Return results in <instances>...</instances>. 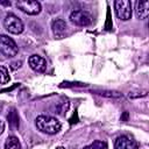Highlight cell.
<instances>
[{
    "instance_id": "6da1fadb",
    "label": "cell",
    "mask_w": 149,
    "mask_h": 149,
    "mask_svg": "<svg viewBox=\"0 0 149 149\" xmlns=\"http://www.w3.org/2000/svg\"><path fill=\"white\" fill-rule=\"evenodd\" d=\"M35 123L38 130L50 135L58 133L62 127L61 122L56 118H52L49 115H38L35 120Z\"/></svg>"
},
{
    "instance_id": "7a4b0ae2",
    "label": "cell",
    "mask_w": 149,
    "mask_h": 149,
    "mask_svg": "<svg viewBox=\"0 0 149 149\" xmlns=\"http://www.w3.org/2000/svg\"><path fill=\"white\" fill-rule=\"evenodd\" d=\"M19 49L13 38L7 35H0V52L6 57L16 56Z\"/></svg>"
},
{
    "instance_id": "3957f363",
    "label": "cell",
    "mask_w": 149,
    "mask_h": 149,
    "mask_svg": "<svg viewBox=\"0 0 149 149\" xmlns=\"http://www.w3.org/2000/svg\"><path fill=\"white\" fill-rule=\"evenodd\" d=\"M70 21L76 24V26H79V27H86V26H90L93 21V17L92 15L86 12V10H83V9H76L73 12H71L70 14Z\"/></svg>"
},
{
    "instance_id": "277c9868",
    "label": "cell",
    "mask_w": 149,
    "mask_h": 149,
    "mask_svg": "<svg viewBox=\"0 0 149 149\" xmlns=\"http://www.w3.org/2000/svg\"><path fill=\"white\" fill-rule=\"evenodd\" d=\"M3 26L10 34H21L24 29L23 22L16 15H14L12 13L6 15V17L3 20Z\"/></svg>"
},
{
    "instance_id": "5b68a950",
    "label": "cell",
    "mask_w": 149,
    "mask_h": 149,
    "mask_svg": "<svg viewBox=\"0 0 149 149\" xmlns=\"http://www.w3.org/2000/svg\"><path fill=\"white\" fill-rule=\"evenodd\" d=\"M114 9L116 16L122 21L132 17V2L129 0H116L114 2Z\"/></svg>"
},
{
    "instance_id": "8992f818",
    "label": "cell",
    "mask_w": 149,
    "mask_h": 149,
    "mask_svg": "<svg viewBox=\"0 0 149 149\" xmlns=\"http://www.w3.org/2000/svg\"><path fill=\"white\" fill-rule=\"evenodd\" d=\"M16 7L28 15H36L41 12V3L35 0H19Z\"/></svg>"
},
{
    "instance_id": "52a82bcc",
    "label": "cell",
    "mask_w": 149,
    "mask_h": 149,
    "mask_svg": "<svg viewBox=\"0 0 149 149\" xmlns=\"http://www.w3.org/2000/svg\"><path fill=\"white\" fill-rule=\"evenodd\" d=\"M28 64L31 70L36 72H44L47 70V61L38 55H31L28 59Z\"/></svg>"
},
{
    "instance_id": "ba28073f",
    "label": "cell",
    "mask_w": 149,
    "mask_h": 149,
    "mask_svg": "<svg viewBox=\"0 0 149 149\" xmlns=\"http://www.w3.org/2000/svg\"><path fill=\"white\" fill-rule=\"evenodd\" d=\"M114 149H137V146L133 139L127 135H121L116 137L114 143Z\"/></svg>"
},
{
    "instance_id": "9c48e42d",
    "label": "cell",
    "mask_w": 149,
    "mask_h": 149,
    "mask_svg": "<svg viewBox=\"0 0 149 149\" xmlns=\"http://www.w3.org/2000/svg\"><path fill=\"white\" fill-rule=\"evenodd\" d=\"M135 12L139 19H147L149 14V1H137L135 6Z\"/></svg>"
},
{
    "instance_id": "30bf717a",
    "label": "cell",
    "mask_w": 149,
    "mask_h": 149,
    "mask_svg": "<svg viewBox=\"0 0 149 149\" xmlns=\"http://www.w3.org/2000/svg\"><path fill=\"white\" fill-rule=\"evenodd\" d=\"M51 28H52V31H54L55 35L62 36V35L66 31L68 26H66V22H65L64 20H62V19H56V20L52 21Z\"/></svg>"
},
{
    "instance_id": "8fae6325",
    "label": "cell",
    "mask_w": 149,
    "mask_h": 149,
    "mask_svg": "<svg viewBox=\"0 0 149 149\" xmlns=\"http://www.w3.org/2000/svg\"><path fill=\"white\" fill-rule=\"evenodd\" d=\"M7 119H8V122H9V126L13 128V129H17L19 128V125H20V120H19V115H17V112L15 108H10L8 115H7Z\"/></svg>"
},
{
    "instance_id": "7c38bea8",
    "label": "cell",
    "mask_w": 149,
    "mask_h": 149,
    "mask_svg": "<svg viewBox=\"0 0 149 149\" xmlns=\"http://www.w3.org/2000/svg\"><path fill=\"white\" fill-rule=\"evenodd\" d=\"M21 144L16 136H8L5 142V149H20Z\"/></svg>"
},
{
    "instance_id": "4fadbf2b",
    "label": "cell",
    "mask_w": 149,
    "mask_h": 149,
    "mask_svg": "<svg viewBox=\"0 0 149 149\" xmlns=\"http://www.w3.org/2000/svg\"><path fill=\"white\" fill-rule=\"evenodd\" d=\"M69 108V102L68 101H62L59 104H57V106L55 107V113L59 114V115H64L66 113Z\"/></svg>"
},
{
    "instance_id": "5bb4252c",
    "label": "cell",
    "mask_w": 149,
    "mask_h": 149,
    "mask_svg": "<svg viewBox=\"0 0 149 149\" xmlns=\"http://www.w3.org/2000/svg\"><path fill=\"white\" fill-rule=\"evenodd\" d=\"M83 149H107V144H106V142H104V141H98V140H97V141L92 142L91 144L84 147Z\"/></svg>"
},
{
    "instance_id": "9a60e30c",
    "label": "cell",
    "mask_w": 149,
    "mask_h": 149,
    "mask_svg": "<svg viewBox=\"0 0 149 149\" xmlns=\"http://www.w3.org/2000/svg\"><path fill=\"white\" fill-rule=\"evenodd\" d=\"M9 81V74H8V70L0 65V84H7Z\"/></svg>"
},
{
    "instance_id": "2e32d148",
    "label": "cell",
    "mask_w": 149,
    "mask_h": 149,
    "mask_svg": "<svg viewBox=\"0 0 149 149\" xmlns=\"http://www.w3.org/2000/svg\"><path fill=\"white\" fill-rule=\"evenodd\" d=\"M98 93H99L100 95L108 97V98H120V97H122L121 93L115 92V91H99Z\"/></svg>"
},
{
    "instance_id": "e0dca14e",
    "label": "cell",
    "mask_w": 149,
    "mask_h": 149,
    "mask_svg": "<svg viewBox=\"0 0 149 149\" xmlns=\"http://www.w3.org/2000/svg\"><path fill=\"white\" fill-rule=\"evenodd\" d=\"M147 95V91H142V92H136V93H129V98H139V97H146Z\"/></svg>"
},
{
    "instance_id": "ac0fdd59",
    "label": "cell",
    "mask_w": 149,
    "mask_h": 149,
    "mask_svg": "<svg viewBox=\"0 0 149 149\" xmlns=\"http://www.w3.org/2000/svg\"><path fill=\"white\" fill-rule=\"evenodd\" d=\"M20 66H21V62H20V61L12 64V69H13V70H15V69H17V68H20Z\"/></svg>"
},
{
    "instance_id": "d6986e66",
    "label": "cell",
    "mask_w": 149,
    "mask_h": 149,
    "mask_svg": "<svg viewBox=\"0 0 149 149\" xmlns=\"http://www.w3.org/2000/svg\"><path fill=\"white\" fill-rule=\"evenodd\" d=\"M3 129H5V123H3V121L0 120V135L3 133Z\"/></svg>"
},
{
    "instance_id": "ffe728a7",
    "label": "cell",
    "mask_w": 149,
    "mask_h": 149,
    "mask_svg": "<svg viewBox=\"0 0 149 149\" xmlns=\"http://www.w3.org/2000/svg\"><path fill=\"white\" fill-rule=\"evenodd\" d=\"M0 5H3V6H10V1H1V0H0Z\"/></svg>"
},
{
    "instance_id": "44dd1931",
    "label": "cell",
    "mask_w": 149,
    "mask_h": 149,
    "mask_svg": "<svg viewBox=\"0 0 149 149\" xmlns=\"http://www.w3.org/2000/svg\"><path fill=\"white\" fill-rule=\"evenodd\" d=\"M127 118H128V113H127V112H126V113H125V114H123V116H122V118H121V119H122V120H126V119H127Z\"/></svg>"
},
{
    "instance_id": "7402d4cb",
    "label": "cell",
    "mask_w": 149,
    "mask_h": 149,
    "mask_svg": "<svg viewBox=\"0 0 149 149\" xmlns=\"http://www.w3.org/2000/svg\"><path fill=\"white\" fill-rule=\"evenodd\" d=\"M56 149H65V148H64V147H57Z\"/></svg>"
}]
</instances>
